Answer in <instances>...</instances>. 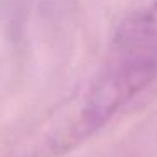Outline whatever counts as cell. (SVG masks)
<instances>
[{
  "instance_id": "obj_1",
  "label": "cell",
  "mask_w": 157,
  "mask_h": 157,
  "mask_svg": "<svg viewBox=\"0 0 157 157\" xmlns=\"http://www.w3.org/2000/svg\"><path fill=\"white\" fill-rule=\"evenodd\" d=\"M105 66L155 78L157 0H147L125 15L112 37Z\"/></svg>"
}]
</instances>
